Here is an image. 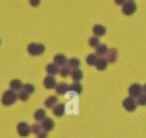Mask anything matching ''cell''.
Segmentation results:
<instances>
[{
  "label": "cell",
  "instance_id": "obj_1",
  "mask_svg": "<svg viewBox=\"0 0 146 138\" xmlns=\"http://www.w3.org/2000/svg\"><path fill=\"white\" fill-rule=\"evenodd\" d=\"M17 100H18L17 93H15L14 91H12V90L5 91V92L3 93V96H1V102H3V105H5V106L13 105Z\"/></svg>",
  "mask_w": 146,
  "mask_h": 138
},
{
  "label": "cell",
  "instance_id": "obj_2",
  "mask_svg": "<svg viewBox=\"0 0 146 138\" xmlns=\"http://www.w3.org/2000/svg\"><path fill=\"white\" fill-rule=\"evenodd\" d=\"M27 51L30 55L32 56H37V55H41V54L45 51V46L42 45V44H30V45L27 46Z\"/></svg>",
  "mask_w": 146,
  "mask_h": 138
},
{
  "label": "cell",
  "instance_id": "obj_3",
  "mask_svg": "<svg viewBox=\"0 0 146 138\" xmlns=\"http://www.w3.org/2000/svg\"><path fill=\"white\" fill-rule=\"evenodd\" d=\"M136 9H137L136 3L131 1V0H129V1H124L123 5H122V12H123V14H126V15L133 14V13L136 12Z\"/></svg>",
  "mask_w": 146,
  "mask_h": 138
},
{
  "label": "cell",
  "instance_id": "obj_4",
  "mask_svg": "<svg viewBox=\"0 0 146 138\" xmlns=\"http://www.w3.org/2000/svg\"><path fill=\"white\" fill-rule=\"evenodd\" d=\"M128 93H129V97H132V98L136 100L140 95H142V86L139 85V83H133V85L129 86Z\"/></svg>",
  "mask_w": 146,
  "mask_h": 138
},
{
  "label": "cell",
  "instance_id": "obj_5",
  "mask_svg": "<svg viewBox=\"0 0 146 138\" xmlns=\"http://www.w3.org/2000/svg\"><path fill=\"white\" fill-rule=\"evenodd\" d=\"M17 132L21 137H27L31 133V125L27 124L26 121H21L17 125Z\"/></svg>",
  "mask_w": 146,
  "mask_h": 138
},
{
  "label": "cell",
  "instance_id": "obj_6",
  "mask_svg": "<svg viewBox=\"0 0 146 138\" xmlns=\"http://www.w3.org/2000/svg\"><path fill=\"white\" fill-rule=\"evenodd\" d=\"M123 108L126 109L127 111H129V113H132V111H135L136 110V108H137V102H136V100L135 98H132V97H126L123 100Z\"/></svg>",
  "mask_w": 146,
  "mask_h": 138
},
{
  "label": "cell",
  "instance_id": "obj_7",
  "mask_svg": "<svg viewBox=\"0 0 146 138\" xmlns=\"http://www.w3.org/2000/svg\"><path fill=\"white\" fill-rule=\"evenodd\" d=\"M41 129H42L44 132H50V131H53L54 129V125H55V123H54V120L53 119H50V118H45L42 121H41Z\"/></svg>",
  "mask_w": 146,
  "mask_h": 138
},
{
  "label": "cell",
  "instance_id": "obj_8",
  "mask_svg": "<svg viewBox=\"0 0 146 138\" xmlns=\"http://www.w3.org/2000/svg\"><path fill=\"white\" fill-rule=\"evenodd\" d=\"M54 64H55L56 67H66L67 64H68V59H67L66 55H63V54H58V55H55V58H54Z\"/></svg>",
  "mask_w": 146,
  "mask_h": 138
},
{
  "label": "cell",
  "instance_id": "obj_9",
  "mask_svg": "<svg viewBox=\"0 0 146 138\" xmlns=\"http://www.w3.org/2000/svg\"><path fill=\"white\" fill-rule=\"evenodd\" d=\"M108 50L109 49L105 44H100V45L95 49V54L98 58H104V56H106V54H108Z\"/></svg>",
  "mask_w": 146,
  "mask_h": 138
},
{
  "label": "cell",
  "instance_id": "obj_10",
  "mask_svg": "<svg viewBox=\"0 0 146 138\" xmlns=\"http://www.w3.org/2000/svg\"><path fill=\"white\" fill-rule=\"evenodd\" d=\"M117 58H118V50L117 49H109L108 50V54H106L105 59L108 63H114V61L117 60Z\"/></svg>",
  "mask_w": 146,
  "mask_h": 138
},
{
  "label": "cell",
  "instance_id": "obj_11",
  "mask_svg": "<svg viewBox=\"0 0 146 138\" xmlns=\"http://www.w3.org/2000/svg\"><path fill=\"white\" fill-rule=\"evenodd\" d=\"M55 91H56V93H58V95H66V93L69 91V85H67V83H64V82L56 83Z\"/></svg>",
  "mask_w": 146,
  "mask_h": 138
},
{
  "label": "cell",
  "instance_id": "obj_12",
  "mask_svg": "<svg viewBox=\"0 0 146 138\" xmlns=\"http://www.w3.org/2000/svg\"><path fill=\"white\" fill-rule=\"evenodd\" d=\"M44 86H45V88H48V90L55 88V86H56L55 78L51 77V75H48V77H45V79H44Z\"/></svg>",
  "mask_w": 146,
  "mask_h": 138
},
{
  "label": "cell",
  "instance_id": "obj_13",
  "mask_svg": "<svg viewBox=\"0 0 146 138\" xmlns=\"http://www.w3.org/2000/svg\"><path fill=\"white\" fill-rule=\"evenodd\" d=\"M92 31H94V35H95L96 37L104 36L106 33V28L104 27V26H101V24H95L94 26V28H92Z\"/></svg>",
  "mask_w": 146,
  "mask_h": 138
},
{
  "label": "cell",
  "instance_id": "obj_14",
  "mask_svg": "<svg viewBox=\"0 0 146 138\" xmlns=\"http://www.w3.org/2000/svg\"><path fill=\"white\" fill-rule=\"evenodd\" d=\"M9 86H10V90L14 91V92L15 91H22V88H23V83L19 79H12Z\"/></svg>",
  "mask_w": 146,
  "mask_h": 138
},
{
  "label": "cell",
  "instance_id": "obj_15",
  "mask_svg": "<svg viewBox=\"0 0 146 138\" xmlns=\"http://www.w3.org/2000/svg\"><path fill=\"white\" fill-rule=\"evenodd\" d=\"M64 111H66V105H64V104H56L53 108V113L55 114L56 116H63Z\"/></svg>",
  "mask_w": 146,
  "mask_h": 138
},
{
  "label": "cell",
  "instance_id": "obj_16",
  "mask_svg": "<svg viewBox=\"0 0 146 138\" xmlns=\"http://www.w3.org/2000/svg\"><path fill=\"white\" fill-rule=\"evenodd\" d=\"M46 72H48L49 75H51V77H54L55 74H58L59 73V67H56L54 63H50L46 65Z\"/></svg>",
  "mask_w": 146,
  "mask_h": 138
},
{
  "label": "cell",
  "instance_id": "obj_17",
  "mask_svg": "<svg viewBox=\"0 0 146 138\" xmlns=\"http://www.w3.org/2000/svg\"><path fill=\"white\" fill-rule=\"evenodd\" d=\"M95 67L98 70H105L106 67H108V61H106L105 58H98V61H96Z\"/></svg>",
  "mask_w": 146,
  "mask_h": 138
},
{
  "label": "cell",
  "instance_id": "obj_18",
  "mask_svg": "<svg viewBox=\"0 0 146 138\" xmlns=\"http://www.w3.org/2000/svg\"><path fill=\"white\" fill-rule=\"evenodd\" d=\"M71 77L74 82H80V81L83 78V72L81 69H74V70H72Z\"/></svg>",
  "mask_w": 146,
  "mask_h": 138
},
{
  "label": "cell",
  "instance_id": "obj_19",
  "mask_svg": "<svg viewBox=\"0 0 146 138\" xmlns=\"http://www.w3.org/2000/svg\"><path fill=\"white\" fill-rule=\"evenodd\" d=\"M56 104H58V97H56V96H49L45 101V106L46 108H50V109H53Z\"/></svg>",
  "mask_w": 146,
  "mask_h": 138
},
{
  "label": "cell",
  "instance_id": "obj_20",
  "mask_svg": "<svg viewBox=\"0 0 146 138\" xmlns=\"http://www.w3.org/2000/svg\"><path fill=\"white\" fill-rule=\"evenodd\" d=\"M69 91H72L73 93L80 95V93L82 92V85H81L80 82H74L72 86H69Z\"/></svg>",
  "mask_w": 146,
  "mask_h": 138
},
{
  "label": "cell",
  "instance_id": "obj_21",
  "mask_svg": "<svg viewBox=\"0 0 146 138\" xmlns=\"http://www.w3.org/2000/svg\"><path fill=\"white\" fill-rule=\"evenodd\" d=\"M45 118H46V111L44 109H38V110L35 111V119L37 121H42Z\"/></svg>",
  "mask_w": 146,
  "mask_h": 138
},
{
  "label": "cell",
  "instance_id": "obj_22",
  "mask_svg": "<svg viewBox=\"0 0 146 138\" xmlns=\"http://www.w3.org/2000/svg\"><path fill=\"white\" fill-rule=\"evenodd\" d=\"M80 60H78L77 58H71V59H68V64H67V65L69 67V68L71 69H78V67H80Z\"/></svg>",
  "mask_w": 146,
  "mask_h": 138
},
{
  "label": "cell",
  "instance_id": "obj_23",
  "mask_svg": "<svg viewBox=\"0 0 146 138\" xmlns=\"http://www.w3.org/2000/svg\"><path fill=\"white\" fill-rule=\"evenodd\" d=\"M96 61H98V56H96V54H88L87 58H86V63L88 64V65H95Z\"/></svg>",
  "mask_w": 146,
  "mask_h": 138
},
{
  "label": "cell",
  "instance_id": "obj_24",
  "mask_svg": "<svg viewBox=\"0 0 146 138\" xmlns=\"http://www.w3.org/2000/svg\"><path fill=\"white\" fill-rule=\"evenodd\" d=\"M71 73H72V69L69 68L68 65H66V67L59 69V74H60L62 77H68V75H71Z\"/></svg>",
  "mask_w": 146,
  "mask_h": 138
},
{
  "label": "cell",
  "instance_id": "obj_25",
  "mask_svg": "<svg viewBox=\"0 0 146 138\" xmlns=\"http://www.w3.org/2000/svg\"><path fill=\"white\" fill-rule=\"evenodd\" d=\"M88 45L91 46V48H98L99 45H100V41H99V37H96V36H92V37H90V40H88Z\"/></svg>",
  "mask_w": 146,
  "mask_h": 138
},
{
  "label": "cell",
  "instance_id": "obj_26",
  "mask_svg": "<svg viewBox=\"0 0 146 138\" xmlns=\"http://www.w3.org/2000/svg\"><path fill=\"white\" fill-rule=\"evenodd\" d=\"M22 91H25L27 95H31V93L35 92V86H33V85H30V83H27V85H23Z\"/></svg>",
  "mask_w": 146,
  "mask_h": 138
},
{
  "label": "cell",
  "instance_id": "obj_27",
  "mask_svg": "<svg viewBox=\"0 0 146 138\" xmlns=\"http://www.w3.org/2000/svg\"><path fill=\"white\" fill-rule=\"evenodd\" d=\"M40 132H42V129H41V125H40V124L36 123V124H32V125H31V133H33V134H36V136H37Z\"/></svg>",
  "mask_w": 146,
  "mask_h": 138
},
{
  "label": "cell",
  "instance_id": "obj_28",
  "mask_svg": "<svg viewBox=\"0 0 146 138\" xmlns=\"http://www.w3.org/2000/svg\"><path fill=\"white\" fill-rule=\"evenodd\" d=\"M136 102H137V105H140V106H145L146 105V95L144 92H142V95H140L139 97L136 98Z\"/></svg>",
  "mask_w": 146,
  "mask_h": 138
},
{
  "label": "cell",
  "instance_id": "obj_29",
  "mask_svg": "<svg viewBox=\"0 0 146 138\" xmlns=\"http://www.w3.org/2000/svg\"><path fill=\"white\" fill-rule=\"evenodd\" d=\"M17 97H18V100H21V101H27L28 98H30V95H27L25 91H19V93H17Z\"/></svg>",
  "mask_w": 146,
  "mask_h": 138
},
{
  "label": "cell",
  "instance_id": "obj_30",
  "mask_svg": "<svg viewBox=\"0 0 146 138\" xmlns=\"http://www.w3.org/2000/svg\"><path fill=\"white\" fill-rule=\"evenodd\" d=\"M46 137H48V134H46V132H44V131L37 134V138H46Z\"/></svg>",
  "mask_w": 146,
  "mask_h": 138
},
{
  "label": "cell",
  "instance_id": "obj_31",
  "mask_svg": "<svg viewBox=\"0 0 146 138\" xmlns=\"http://www.w3.org/2000/svg\"><path fill=\"white\" fill-rule=\"evenodd\" d=\"M31 5H33V7H36V5H38V1H32V0H31Z\"/></svg>",
  "mask_w": 146,
  "mask_h": 138
},
{
  "label": "cell",
  "instance_id": "obj_32",
  "mask_svg": "<svg viewBox=\"0 0 146 138\" xmlns=\"http://www.w3.org/2000/svg\"><path fill=\"white\" fill-rule=\"evenodd\" d=\"M142 92H144L145 95H146V83H145L144 86H142Z\"/></svg>",
  "mask_w": 146,
  "mask_h": 138
},
{
  "label": "cell",
  "instance_id": "obj_33",
  "mask_svg": "<svg viewBox=\"0 0 146 138\" xmlns=\"http://www.w3.org/2000/svg\"><path fill=\"white\" fill-rule=\"evenodd\" d=\"M0 44H1V41H0Z\"/></svg>",
  "mask_w": 146,
  "mask_h": 138
}]
</instances>
